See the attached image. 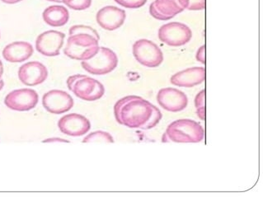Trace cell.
Instances as JSON below:
<instances>
[{"instance_id": "obj_1", "label": "cell", "mask_w": 263, "mask_h": 197, "mask_svg": "<svg viewBox=\"0 0 263 197\" xmlns=\"http://www.w3.org/2000/svg\"><path fill=\"white\" fill-rule=\"evenodd\" d=\"M114 115L121 126L151 130L159 124L163 115L158 107L141 96H124L116 103Z\"/></svg>"}, {"instance_id": "obj_2", "label": "cell", "mask_w": 263, "mask_h": 197, "mask_svg": "<svg viewBox=\"0 0 263 197\" xmlns=\"http://www.w3.org/2000/svg\"><path fill=\"white\" fill-rule=\"evenodd\" d=\"M205 137L200 123L191 119L177 120L167 126L162 137L163 143H199Z\"/></svg>"}, {"instance_id": "obj_3", "label": "cell", "mask_w": 263, "mask_h": 197, "mask_svg": "<svg viewBox=\"0 0 263 197\" xmlns=\"http://www.w3.org/2000/svg\"><path fill=\"white\" fill-rule=\"evenodd\" d=\"M99 41L90 34L76 33L69 36L64 49L66 56L76 61H88L99 50Z\"/></svg>"}, {"instance_id": "obj_4", "label": "cell", "mask_w": 263, "mask_h": 197, "mask_svg": "<svg viewBox=\"0 0 263 197\" xmlns=\"http://www.w3.org/2000/svg\"><path fill=\"white\" fill-rule=\"evenodd\" d=\"M67 86L69 91L84 101H97L102 98L105 93L103 84L84 74H76L69 77Z\"/></svg>"}, {"instance_id": "obj_5", "label": "cell", "mask_w": 263, "mask_h": 197, "mask_svg": "<svg viewBox=\"0 0 263 197\" xmlns=\"http://www.w3.org/2000/svg\"><path fill=\"white\" fill-rule=\"evenodd\" d=\"M118 65V57L112 50L100 46L96 55L88 61H82L83 69L93 75L111 73Z\"/></svg>"}, {"instance_id": "obj_6", "label": "cell", "mask_w": 263, "mask_h": 197, "mask_svg": "<svg viewBox=\"0 0 263 197\" xmlns=\"http://www.w3.org/2000/svg\"><path fill=\"white\" fill-rule=\"evenodd\" d=\"M132 52L136 61L145 67H159L163 63V54L160 48L147 39L136 41L132 46Z\"/></svg>"}, {"instance_id": "obj_7", "label": "cell", "mask_w": 263, "mask_h": 197, "mask_svg": "<svg viewBox=\"0 0 263 197\" xmlns=\"http://www.w3.org/2000/svg\"><path fill=\"white\" fill-rule=\"evenodd\" d=\"M158 36L161 42L174 47L187 44L192 40V32L186 24L172 22L159 28Z\"/></svg>"}, {"instance_id": "obj_8", "label": "cell", "mask_w": 263, "mask_h": 197, "mask_svg": "<svg viewBox=\"0 0 263 197\" xmlns=\"http://www.w3.org/2000/svg\"><path fill=\"white\" fill-rule=\"evenodd\" d=\"M39 102L37 92L31 88H21L9 92L5 96V104L16 111H28L33 109Z\"/></svg>"}, {"instance_id": "obj_9", "label": "cell", "mask_w": 263, "mask_h": 197, "mask_svg": "<svg viewBox=\"0 0 263 197\" xmlns=\"http://www.w3.org/2000/svg\"><path fill=\"white\" fill-rule=\"evenodd\" d=\"M42 105L50 113L61 115L70 111L74 102L68 92L55 89L45 93L42 97Z\"/></svg>"}, {"instance_id": "obj_10", "label": "cell", "mask_w": 263, "mask_h": 197, "mask_svg": "<svg viewBox=\"0 0 263 197\" xmlns=\"http://www.w3.org/2000/svg\"><path fill=\"white\" fill-rule=\"evenodd\" d=\"M65 38V34L63 32L54 30L46 31L36 38V51L45 56H57L61 54Z\"/></svg>"}, {"instance_id": "obj_11", "label": "cell", "mask_w": 263, "mask_h": 197, "mask_svg": "<svg viewBox=\"0 0 263 197\" xmlns=\"http://www.w3.org/2000/svg\"><path fill=\"white\" fill-rule=\"evenodd\" d=\"M157 101L162 108L170 112L183 111L188 105L186 95L174 88L160 89L157 94Z\"/></svg>"}, {"instance_id": "obj_12", "label": "cell", "mask_w": 263, "mask_h": 197, "mask_svg": "<svg viewBox=\"0 0 263 197\" xmlns=\"http://www.w3.org/2000/svg\"><path fill=\"white\" fill-rule=\"evenodd\" d=\"M58 127L63 134L72 137H80L87 134L91 129L89 120L78 113L64 115L58 122Z\"/></svg>"}, {"instance_id": "obj_13", "label": "cell", "mask_w": 263, "mask_h": 197, "mask_svg": "<svg viewBox=\"0 0 263 197\" xmlns=\"http://www.w3.org/2000/svg\"><path fill=\"white\" fill-rule=\"evenodd\" d=\"M18 78L27 86H37L48 78V69L38 61H31L22 65L18 69Z\"/></svg>"}, {"instance_id": "obj_14", "label": "cell", "mask_w": 263, "mask_h": 197, "mask_svg": "<svg viewBox=\"0 0 263 197\" xmlns=\"http://www.w3.org/2000/svg\"><path fill=\"white\" fill-rule=\"evenodd\" d=\"M126 18L125 10L115 6L103 7L97 13L98 25L107 31H115L121 28Z\"/></svg>"}, {"instance_id": "obj_15", "label": "cell", "mask_w": 263, "mask_h": 197, "mask_svg": "<svg viewBox=\"0 0 263 197\" xmlns=\"http://www.w3.org/2000/svg\"><path fill=\"white\" fill-rule=\"evenodd\" d=\"M206 72L204 67H192L178 72L172 76L170 82L175 86L192 88L202 84Z\"/></svg>"}, {"instance_id": "obj_16", "label": "cell", "mask_w": 263, "mask_h": 197, "mask_svg": "<svg viewBox=\"0 0 263 197\" xmlns=\"http://www.w3.org/2000/svg\"><path fill=\"white\" fill-rule=\"evenodd\" d=\"M183 11L178 0H155L149 5L151 16L160 21L174 18Z\"/></svg>"}, {"instance_id": "obj_17", "label": "cell", "mask_w": 263, "mask_h": 197, "mask_svg": "<svg viewBox=\"0 0 263 197\" xmlns=\"http://www.w3.org/2000/svg\"><path fill=\"white\" fill-rule=\"evenodd\" d=\"M33 46L27 42H15L7 45L3 50L4 59L10 63H22L33 55Z\"/></svg>"}, {"instance_id": "obj_18", "label": "cell", "mask_w": 263, "mask_h": 197, "mask_svg": "<svg viewBox=\"0 0 263 197\" xmlns=\"http://www.w3.org/2000/svg\"><path fill=\"white\" fill-rule=\"evenodd\" d=\"M45 23L50 27H63L69 22V13L65 7L51 5L45 9L42 13Z\"/></svg>"}, {"instance_id": "obj_19", "label": "cell", "mask_w": 263, "mask_h": 197, "mask_svg": "<svg viewBox=\"0 0 263 197\" xmlns=\"http://www.w3.org/2000/svg\"><path fill=\"white\" fill-rule=\"evenodd\" d=\"M83 143H114V139L108 132L98 130L88 134L83 140Z\"/></svg>"}, {"instance_id": "obj_20", "label": "cell", "mask_w": 263, "mask_h": 197, "mask_svg": "<svg viewBox=\"0 0 263 197\" xmlns=\"http://www.w3.org/2000/svg\"><path fill=\"white\" fill-rule=\"evenodd\" d=\"M196 115L201 121L205 120V90L203 89L195 97Z\"/></svg>"}, {"instance_id": "obj_21", "label": "cell", "mask_w": 263, "mask_h": 197, "mask_svg": "<svg viewBox=\"0 0 263 197\" xmlns=\"http://www.w3.org/2000/svg\"><path fill=\"white\" fill-rule=\"evenodd\" d=\"M178 2L184 10H203L206 6V0H178Z\"/></svg>"}, {"instance_id": "obj_22", "label": "cell", "mask_w": 263, "mask_h": 197, "mask_svg": "<svg viewBox=\"0 0 263 197\" xmlns=\"http://www.w3.org/2000/svg\"><path fill=\"white\" fill-rule=\"evenodd\" d=\"M69 9L76 11H83L89 9L92 0H61Z\"/></svg>"}, {"instance_id": "obj_23", "label": "cell", "mask_w": 263, "mask_h": 197, "mask_svg": "<svg viewBox=\"0 0 263 197\" xmlns=\"http://www.w3.org/2000/svg\"><path fill=\"white\" fill-rule=\"evenodd\" d=\"M76 33L90 34V35H92V36L96 38L97 40H100V36L98 35V32H97L96 30L93 29V28H91V27H89V26H73V27H71L70 29H69V36H71V35H73V34Z\"/></svg>"}, {"instance_id": "obj_24", "label": "cell", "mask_w": 263, "mask_h": 197, "mask_svg": "<svg viewBox=\"0 0 263 197\" xmlns=\"http://www.w3.org/2000/svg\"><path fill=\"white\" fill-rule=\"evenodd\" d=\"M117 4L126 9H139L144 6L147 0H114Z\"/></svg>"}, {"instance_id": "obj_25", "label": "cell", "mask_w": 263, "mask_h": 197, "mask_svg": "<svg viewBox=\"0 0 263 197\" xmlns=\"http://www.w3.org/2000/svg\"><path fill=\"white\" fill-rule=\"evenodd\" d=\"M196 61L205 65V46H201L196 55Z\"/></svg>"}, {"instance_id": "obj_26", "label": "cell", "mask_w": 263, "mask_h": 197, "mask_svg": "<svg viewBox=\"0 0 263 197\" xmlns=\"http://www.w3.org/2000/svg\"><path fill=\"white\" fill-rule=\"evenodd\" d=\"M43 143H69V141L61 138H49L42 141Z\"/></svg>"}, {"instance_id": "obj_27", "label": "cell", "mask_w": 263, "mask_h": 197, "mask_svg": "<svg viewBox=\"0 0 263 197\" xmlns=\"http://www.w3.org/2000/svg\"><path fill=\"white\" fill-rule=\"evenodd\" d=\"M1 1L5 3V4H7V5H15L17 3L22 2L23 0H1Z\"/></svg>"}, {"instance_id": "obj_28", "label": "cell", "mask_w": 263, "mask_h": 197, "mask_svg": "<svg viewBox=\"0 0 263 197\" xmlns=\"http://www.w3.org/2000/svg\"><path fill=\"white\" fill-rule=\"evenodd\" d=\"M3 74H4V65H3V62L0 60V80L2 78Z\"/></svg>"}, {"instance_id": "obj_29", "label": "cell", "mask_w": 263, "mask_h": 197, "mask_svg": "<svg viewBox=\"0 0 263 197\" xmlns=\"http://www.w3.org/2000/svg\"><path fill=\"white\" fill-rule=\"evenodd\" d=\"M4 87H5V81L1 78L0 80V91L2 90Z\"/></svg>"}, {"instance_id": "obj_30", "label": "cell", "mask_w": 263, "mask_h": 197, "mask_svg": "<svg viewBox=\"0 0 263 197\" xmlns=\"http://www.w3.org/2000/svg\"><path fill=\"white\" fill-rule=\"evenodd\" d=\"M46 1H50V2H59L61 0H46Z\"/></svg>"}, {"instance_id": "obj_31", "label": "cell", "mask_w": 263, "mask_h": 197, "mask_svg": "<svg viewBox=\"0 0 263 197\" xmlns=\"http://www.w3.org/2000/svg\"><path fill=\"white\" fill-rule=\"evenodd\" d=\"M0 38H1V34H0Z\"/></svg>"}]
</instances>
